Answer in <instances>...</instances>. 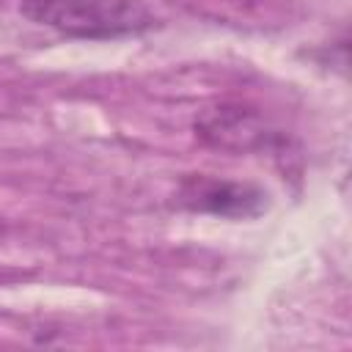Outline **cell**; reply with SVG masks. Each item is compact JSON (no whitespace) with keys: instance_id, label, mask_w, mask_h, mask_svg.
Instances as JSON below:
<instances>
[{"instance_id":"6da1fadb","label":"cell","mask_w":352,"mask_h":352,"mask_svg":"<svg viewBox=\"0 0 352 352\" xmlns=\"http://www.w3.org/2000/svg\"><path fill=\"white\" fill-rule=\"evenodd\" d=\"M19 14L74 38H116L154 25L146 0H22Z\"/></svg>"},{"instance_id":"3957f363","label":"cell","mask_w":352,"mask_h":352,"mask_svg":"<svg viewBox=\"0 0 352 352\" xmlns=\"http://www.w3.org/2000/svg\"><path fill=\"white\" fill-rule=\"evenodd\" d=\"M179 201L192 212H209L220 217H256L267 209V192L261 187L201 173L182 182Z\"/></svg>"},{"instance_id":"7a4b0ae2","label":"cell","mask_w":352,"mask_h":352,"mask_svg":"<svg viewBox=\"0 0 352 352\" xmlns=\"http://www.w3.org/2000/svg\"><path fill=\"white\" fill-rule=\"evenodd\" d=\"M195 138L204 146L245 154L267 148L275 138V129L264 121L261 113L245 104H217L195 118Z\"/></svg>"}]
</instances>
